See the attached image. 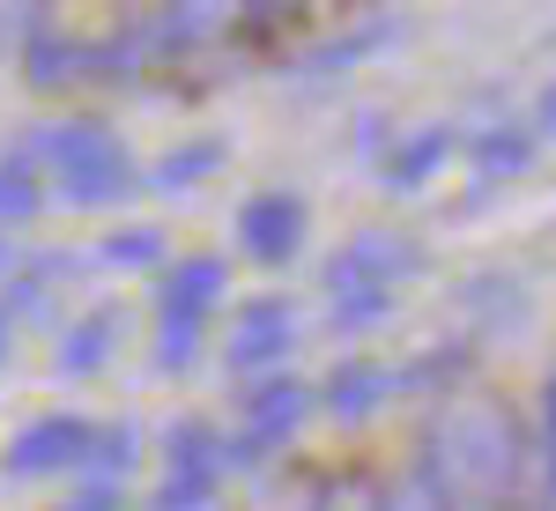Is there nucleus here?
Wrapping results in <instances>:
<instances>
[{
  "mask_svg": "<svg viewBox=\"0 0 556 511\" xmlns=\"http://www.w3.org/2000/svg\"><path fill=\"white\" fill-rule=\"evenodd\" d=\"M60 511H119V504H112L104 489H89V497H75V504H60Z\"/></svg>",
  "mask_w": 556,
  "mask_h": 511,
  "instance_id": "obj_6",
  "label": "nucleus"
},
{
  "mask_svg": "<svg viewBox=\"0 0 556 511\" xmlns=\"http://www.w3.org/2000/svg\"><path fill=\"white\" fill-rule=\"evenodd\" d=\"M0 356H8V319H0Z\"/></svg>",
  "mask_w": 556,
  "mask_h": 511,
  "instance_id": "obj_7",
  "label": "nucleus"
},
{
  "mask_svg": "<svg viewBox=\"0 0 556 511\" xmlns=\"http://www.w3.org/2000/svg\"><path fill=\"white\" fill-rule=\"evenodd\" d=\"M201 430H178V445H172V482H164V511H193L201 497L215 489V460L193 445Z\"/></svg>",
  "mask_w": 556,
  "mask_h": 511,
  "instance_id": "obj_3",
  "label": "nucleus"
},
{
  "mask_svg": "<svg viewBox=\"0 0 556 511\" xmlns=\"http://www.w3.org/2000/svg\"><path fill=\"white\" fill-rule=\"evenodd\" d=\"M445 482L468 497V504H497L505 482H513V437H505V416L497 408H460L445 423Z\"/></svg>",
  "mask_w": 556,
  "mask_h": 511,
  "instance_id": "obj_1",
  "label": "nucleus"
},
{
  "mask_svg": "<svg viewBox=\"0 0 556 511\" xmlns=\"http://www.w3.org/2000/svg\"><path fill=\"white\" fill-rule=\"evenodd\" d=\"M83 452H89V430L75 416H45V423H30L8 445V474H60V468H75Z\"/></svg>",
  "mask_w": 556,
  "mask_h": 511,
  "instance_id": "obj_2",
  "label": "nucleus"
},
{
  "mask_svg": "<svg viewBox=\"0 0 556 511\" xmlns=\"http://www.w3.org/2000/svg\"><path fill=\"white\" fill-rule=\"evenodd\" d=\"M30 208H38V178L0 164V222H15V215H30Z\"/></svg>",
  "mask_w": 556,
  "mask_h": 511,
  "instance_id": "obj_4",
  "label": "nucleus"
},
{
  "mask_svg": "<svg viewBox=\"0 0 556 511\" xmlns=\"http://www.w3.org/2000/svg\"><path fill=\"white\" fill-rule=\"evenodd\" d=\"M386 511H445V497H438L424 474H416V482H401V489L386 497Z\"/></svg>",
  "mask_w": 556,
  "mask_h": 511,
  "instance_id": "obj_5",
  "label": "nucleus"
}]
</instances>
